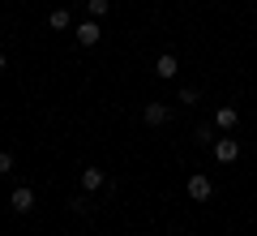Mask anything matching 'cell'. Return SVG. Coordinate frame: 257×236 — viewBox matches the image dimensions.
<instances>
[{
    "instance_id": "obj_7",
    "label": "cell",
    "mask_w": 257,
    "mask_h": 236,
    "mask_svg": "<svg viewBox=\"0 0 257 236\" xmlns=\"http://www.w3.org/2000/svg\"><path fill=\"white\" fill-rule=\"evenodd\" d=\"M142 120H146L150 129L167 125V103H146V112H142Z\"/></svg>"
},
{
    "instance_id": "obj_3",
    "label": "cell",
    "mask_w": 257,
    "mask_h": 236,
    "mask_svg": "<svg viewBox=\"0 0 257 236\" xmlns=\"http://www.w3.org/2000/svg\"><path fill=\"white\" fill-rule=\"evenodd\" d=\"M9 206L18 210V215H30V210H35V189H30V185H18L13 198H9Z\"/></svg>"
},
{
    "instance_id": "obj_1",
    "label": "cell",
    "mask_w": 257,
    "mask_h": 236,
    "mask_svg": "<svg viewBox=\"0 0 257 236\" xmlns=\"http://www.w3.org/2000/svg\"><path fill=\"white\" fill-rule=\"evenodd\" d=\"M189 198H193V202H210V198H214V181H210L206 172H193V176H189Z\"/></svg>"
},
{
    "instance_id": "obj_9",
    "label": "cell",
    "mask_w": 257,
    "mask_h": 236,
    "mask_svg": "<svg viewBox=\"0 0 257 236\" xmlns=\"http://www.w3.org/2000/svg\"><path fill=\"white\" fill-rule=\"evenodd\" d=\"M47 26H52V30H69V26H73V18H69V9H52V18H47Z\"/></svg>"
},
{
    "instance_id": "obj_14",
    "label": "cell",
    "mask_w": 257,
    "mask_h": 236,
    "mask_svg": "<svg viewBox=\"0 0 257 236\" xmlns=\"http://www.w3.org/2000/svg\"><path fill=\"white\" fill-rule=\"evenodd\" d=\"M5 64H9V60H5V52H0V73H5Z\"/></svg>"
},
{
    "instance_id": "obj_11",
    "label": "cell",
    "mask_w": 257,
    "mask_h": 236,
    "mask_svg": "<svg viewBox=\"0 0 257 236\" xmlns=\"http://www.w3.org/2000/svg\"><path fill=\"white\" fill-rule=\"evenodd\" d=\"M193 137H197L202 146H214V129L210 125H197V133H193Z\"/></svg>"
},
{
    "instance_id": "obj_8",
    "label": "cell",
    "mask_w": 257,
    "mask_h": 236,
    "mask_svg": "<svg viewBox=\"0 0 257 236\" xmlns=\"http://www.w3.org/2000/svg\"><path fill=\"white\" fill-rule=\"evenodd\" d=\"M103 185H107L103 168H82V189H103Z\"/></svg>"
},
{
    "instance_id": "obj_5",
    "label": "cell",
    "mask_w": 257,
    "mask_h": 236,
    "mask_svg": "<svg viewBox=\"0 0 257 236\" xmlns=\"http://www.w3.org/2000/svg\"><path fill=\"white\" fill-rule=\"evenodd\" d=\"M155 73H159V77H163V82H172L176 73H180V60H176L172 52H163V56H159V60H155Z\"/></svg>"
},
{
    "instance_id": "obj_6",
    "label": "cell",
    "mask_w": 257,
    "mask_h": 236,
    "mask_svg": "<svg viewBox=\"0 0 257 236\" xmlns=\"http://www.w3.org/2000/svg\"><path fill=\"white\" fill-rule=\"evenodd\" d=\"M236 125H240V112H236V108H214V129H223V133H231Z\"/></svg>"
},
{
    "instance_id": "obj_13",
    "label": "cell",
    "mask_w": 257,
    "mask_h": 236,
    "mask_svg": "<svg viewBox=\"0 0 257 236\" xmlns=\"http://www.w3.org/2000/svg\"><path fill=\"white\" fill-rule=\"evenodd\" d=\"M180 103H197V86H184V91H180Z\"/></svg>"
},
{
    "instance_id": "obj_12",
    "label": "cell",
    "mask_w": 257,
    "mask_h": 236,
    "mask_svg": "<svg viewBox=\"0 0 257 236\" xmlns=\"http://www.w3.org/2000/svg\"><path fill=\"white\" fill-rule=\"evenodd\" d=\"M5 172H13V154L9 150H0V176H5Z\"/></svg>"
},
{
    "instance_id": "obj_10",
    "label": "cell",
    "mask_w": 257,
    "mask_h": 236,
    "mask_svg": "<svg viewBox=\"0 0 257 236\" xmlns=\"http://www.w3.org/2000/svg\"><path fill=\"white\" fill-rule=\"evenodd\" d=\"M86 9H90V18H94V22H99V18H107L111 0H86Z\"/></svg>"
},
{
    "instance_id": "obj_4",
    "label": "cell",
    "mask_w": 257,
    "mask_h": 236,
    "mask_svg": "<svg viewBox=\"0 0 257 236\" xmlns=\"http://www.w3.org/2000/svg\"><path fill=\"white\" fill-rule=\"evenodd\" d=\"M99 39H103V30H99V22H77V43H82V47H94V43H99Z\"/></svg>"
},
{
    "instance_id": "obj_2",
    "label": "cell",
    "mask_w": 257,
    "mask_h": 236,
    "mask_svg": "<svg viewBox=\"0 0 257 236\" xmlns=\"http://www.w3.org/2000/svg\"><path fill=\"white\" fill-rule=\"evenodd\" d=\"M214 159H219V164H236L240 159V142L236 137H214Z\"/></svg>"
}]
</instances>
